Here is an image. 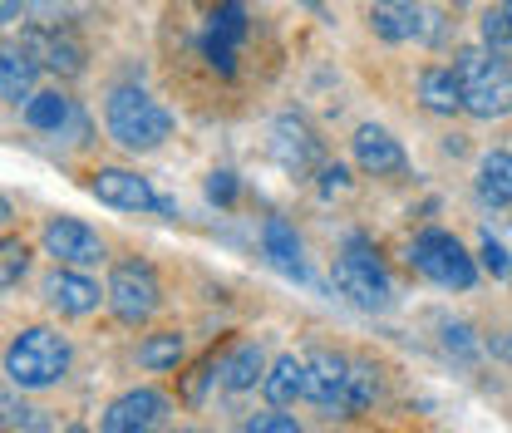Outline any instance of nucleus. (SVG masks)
I'll return each instance as SVG.
<instances>
[{"label":"nucleus","instance_id":"f257e3e1","mask_svg":"<svg viewBox=\"0 0 512 433\" xmlns=\"http://www.w3.org/2000/svg\"><path fill=\"white\" fill-rule=\"evenodd\" d=\"M74 365V345L50 325H25L5 345V379L15 389H55Z\"/></svg>","mask_w":512,"mask_h":433},{"label":"nucleus","instance_id":"f03ea898","mask_svg":"<svg viewBox=\"0 0 512 433\" xmlns=\"http://www.w3.org/2000/svg\"><path fill=\"white\" fill-rule=\"evenodd\" d=\"M104 124L114 133V143H124L128 153H153L168 133H173V114L138 84H119L104 99Z\"/></svg>","mask_w":512,"mask_h":433},{"label":"nucleus","instance_id":"7ed1b4c3","mask_svg":"<svg viewBox=\"0 0 512 433\" xmlns=\"http://www.w3.org/2000/svg\"><path fill=\"white\" fill-rule=\"evenodd\" d=\"M453 69H458V84H463V109H468L473 119H498V114L512 109L508 60H498V55L468 45V50H458Z\"/></svg>","mask_w":512,"mask_h":433},{"label":"nucleus","instance_id":"20e7f679","mask_svg":"<svg viewBox=\"0 0 512 433\" xmlns=\"http://www.w3.org/2000/svg\"><path fill=\"white\" fill-rule=\"evenodd\" d=\"M335 291L360 310H389L394 306V286H389V271L384 261L375 256V247L365 237H350L345 251L335 256Z\"/></svg>","mask_w":512,"mask_h":433},{"label":"nucleus","instance_id":"39448f33","mask_svg":"<svg viewBox=\"0 0 512 433\" xmlns=\"http://www.w3.org/2000/svg\"><path fill=\"white\" fill-rule=\"evenodd\" d=\"M409 261H414L419 276H429L444 291H473V281H478V261L444 227H424L414 237V247H409Z\"/></svg>","mask_w":512,"mask_h":433},{"label":"nucleus","instance_id":"423d86ee","mask_svg":"<svg viewBox=\"0 0 512 433\" xmlns=\"http://www.w3.org/2000/svg\"><path fill=\"white\" fill-rule=\"evenodd\" d=\"M104 291H109L114 320H124V325H148V320L158 315V306H163V281H158V271H153L148 261H138V256L114 261Z\"/></svg>","mask_w":512,"mask_h":433},{"label":"nucleus","instance_id":"0eeeda50","mask_svg":"<svg viewBox=\"0 0 512 433\" xmlns=\"http://www.w3.org/2000/svg\"><path fill=\"white\" fill-rule=\"evenodd\" d=\"M247 40V5L242 0H217L207 25H202V60L217 74H237V45Z\"/></svg>","mask_w":512,"mask_h":433},{"label":"nucleus","instance_id":"6e6552de","mask_svg":"<svg viewBox=\"0 0 512 433\" xmlns=\"http://www.w3.org/2000/svg\"><path fill=\"white\" fill-rule=\"evenodd\" d=\"M40 247L45 256H55V266H74V271H89L104 261V237L84 227L79 217H50L40 232Z\"/></svg>","mask_w":512,"mask_h":433},{"label":"nucleus","instance_id":"1a4fd4ad","mask_svg":"<svg viewBox=\"0 0 512 433\" xmlns=\"http://www.w3.org/2000/svg\"><path fill=\"white\" fill-rule=\"evenodd\" d=\"M89 192L104 202V207H119V212H168L173 217V202L158 197L148 178L128 173V168H99L89 178Z\"/></svg>","mask_w":512,"mask_h":433},{"label":"nucleus","instance_id":"9d476101","mask_svg":"<svg viewBox=\"0 0 512 433\" xmlns=\"http://www.w3.org/2000/svg\"><path fill=\"white\" fill-rule=\"evenodd\" d=\"M370 30H375L380 40H389V45L434 40V35H439V10H424V5H414V0H375Z\"/></svg>","mask_w":512,"mask_h":433},{"label":"nucleus","instance_id":"9b49d317","mask_svg":"<svg viewBox=\"0 0 512 433\" xmlns=\"http://www.w3.org/2000/svg\"><path fill=\"white\" fill-rule=\"evenodd\" d=\"M168 419V394L163 389H128L104 409V433H158Z\"/></svg>","mask_w":512,"mask_h":433},{"label":"nucleus","instance_id":"f8f14e48","mask_svg":"<svg viewBox=\"0 0 512 433\" xmlns=\"http://www.w3.org/2000/svg\"><path fill=\"white\" fill-rule=\"evenodd\" d=\"M271 153H276V163L286 168V173H320L325 163H320V138L311 133L306 119H296V114H281L276 124H271Z\"/></svg>","mask_w":512,"mask_h":433},{"label":"nucleus","instance_id":"ddd939ff","mask_svg":"<svg viewBox=\"0 0 512 433\" xmlns=\"http://www.w3.org/2000/svg\"><path fill=\"white\" fill-rule=\"evenodd\" d=\"M20 50L35 64L64 74V79L84 74V40H79L74 30H40V25H30V30L20 35Z\"/></svg>","mask_w":512,"mask_h":433},{"label":"nucleus","instance_id":"4468645a","mask_svg":"<svg viewBox=\"0 0 512 433\" xmlns=\"http://www.w3.org/2000/svg\"><path fill=\"white\" fill-rule=\"evenodd\" d=\"M45 301L50 310H60L69 320H84V315H94L99 301H109V291H99L84 271H74V266H55L50 271V281H45Z\"/></svg>","mask_w":512,"mask_h":433},{"label":"nucleus","instance_id":"2eb2a0df","mask_svg":"<svg viewBox=\"0 0 512 433\" xmlns=\"http://www.w3.org/2000/svg\"><path fill=\"white\" fill-rule=\"evenodd\" d=\"M345 389H350V360L335 350H316L306 355V399L320 409L345 414Z\"/></svg>","mask_w":512,"mask_h":433},{"label":"nucleus","instance_id":"dca6fc26","mask_svg":"<svg viewBox=\"0 0 512 433\" xmlns=\"http://www.w3.org/2000/svg\"><path fill=\"white\" fill-rule=\"evenodd\" d=\"M355 163H360L370 178H399V173L409 168V158H404L399 138H389L380 124L355 128Z\"/></svg>","mask_w":512,"mask_h":433},{"label":"nucleus","instance_id":"f3484780","mask_svg":"<svg viewBox=\"0 0 512 433\" xmlns=\"http://www.w3.org/2000/svg\"><path fill=\"white\" fill-rule=\"evenodd\" d=\"M261 251H266V261H271L281 276H296V281H306L301 237H296V227H291L286 217H266V222H261Z\"/></svg>","mask_w":512,"mask_h":433},{"label":"nucleus","instance_id":"a211bd4d","mask_svg":"<svg viewBox=\"0 0 512 433\" xmlns=\"http://www.w3.org/2000/svg\"><path fill=\"white\" fill-rule=\"evenodd\" d=\"M266 350L256 345V340H242V345H232L227 355H222V365H217V379L232 389V394H247L256 389V379H266Z\"/></svg>","mask_w":512,"mask_h":433},{"label":"nucleus","instance_id":"6ab92c4d","mask_svg":"<svg viewBox=\"0 0 512 433\" xmlns=\"http://www.w3.org/2000/svg\"><path fill=\"white\" fill-rule=\"evenodd\" d=\"M261 389H266L271 409H286V404L306 399V360H296V355H276L271 370H266V379H261Z\"/></svg>","mask_w":512,"mask_h":433},{"label":"nucleus","instance_id":"aec40b11","mask_svg":"<svg viewBox=\"0 0 512 433\" xmlns=\"http://www.w3.org/2000/svg\"><path fill=\"white\" fill-rule=\"evenodd\" d=\"M35 69L40 64L30 60L25 50L5 45V55H0V94H5V104H30L35 99Z\"/></svg>","mask_w":512,"mask_h":433},{"label":"nucleus","instance_id":"412c9836","mask_svg":"<svg viewBox=\"0 0 512 433\" xmlns=\"http://www.w3.org/2000/svg\"><path fill=\"white\" fill-rule=\"evenodd\" d=\"M419 99H424V109L429 114H453V109H463V84H458V69H424L419 74Z\"/></svg>","mask_w":512,"mask_h":433},{"label":"nucleus","instance_id":"4be33fe9","mask_svg":"<svg viewBox=\"0 0 512 433\" xmlns=\"http://www.w3.org/2000/svg\"><path fill=\"white\" fill-rule=\"evenodd\" d=\"M478 197L493 207H512V153H483L478 163Z\"/></svg>","mask_w":512,"mask_h":433},{"label":"nucleus","instance_id":"5701e85b","mask_svg":"<svg viewBox=\"0 0 512 433\" xmlns=\"http://www.w3.org/2000/svg\"><path fill=\"white\" fill-rule=\"evenodd\" d=\"M69 114H74V104L64 99L60 89H45V94H35L30 104H25V124L40 128V133H60L69 124Z\"/></svg>","mask_w":512,"mask_h":433},{"label":"nucleus","instance_id":"b1692460","mask_svg":"<svg viewBox=\"0 0 512 433\" xmlns=\"http://www.w3.org/2000/svg\"><path fill=\"white\" fill-rule=\"evenodd\" d=\"M380 399V370L370 360H350V389H345V419L365 414Z\"/></svg>","mask_w":512,"mask_h":433},{"label":"nucleus","instance_id":"393cba45","mask_svg":"<svg viewBox=\"0 0 512 433\" xmlns=\"http://www.w3.org/2000/svg\"><path fill=\"white\" fill-rule=\"evenodd\" d=\"M178 360H183V335H178V330H158V335H148V340L138 345V365L153 374L178 370Z\"/></svg>","mask_w":512,"mask_h":433},{"label":"nucleus","instance_id":"a878e982","mask_svg":"<svg viewBox=\"0 0 512 433\" xmlns=\"http://www.w3.org/2000/svg\"><path fill=\"white\" fill-rule=\"evenodd\" d=\"M25 271H30V247L15 242V237H5V247H0V286L15 291L25 281Z\"/></svg>","mask_w":512,"mask_h":433},{"label":"nucleus","instance_id":"bb28decb","mask_svg":"<svg viewBox=\"0 0 512 433\" xmlns=\"http://www.w3.org/2000/svg\"><path fill=\"white\" fill-rule=\"evenodd\" d=\"M483 50L498 55V60H512V25L503 20V10H488L483 15Z\"/></svg>","mask_w":512,"mask_h":433},{"label":"nucleus","instance_id":"cd10ccee","mask_svg":"<svg viewBox=\"0 0 512 433\" xmlns=\"http://www.w3.org/2000/svg\"><path fill=\"white\" fill-rule=\"evenodd\" d=\"M242 433H301V424L291 414H281V409H261V414H247Z\"/></svg>","mask_w":512,"mask_h":433},{"label":"nucleus","instance_id":"c85d7f7f","mask_svg":"<svg viewBox=\"0 0 512 433\" xmlns=\"http://www.w3.org/2000/svg\"><path fill=\"white\" fill-rule=\"evenodd\" d=\"M439 330H444V345L458 360H478V340H473V330H468L463 320H444Z\"/></svg>","mask_w":512,"mask_h":433},{"label":"nucleus","instance_id":"c756f323","mask_svg":"<svg viewBox=\"0 0 512 433\" xmlns=\"http://www.w3.org/2000/svg\"><path fill=\"white\" fill-rule=\"evenodd\" d=\"M45 409H30V404H15V394H5V429H25V433H40Z\"/></svg>","mask_w":512,"mask_h":433},{"label":"nucleus","instance_id":"7c9ffc66","mask_svg":"<svg viewBox=\"0 0 512 433\" xmlns=\"http://www.w3.org/2000/svg\"><path fill=\"white\" fill-rule=\"evenodd\" d=\"M478 261L493 271V276H512V261H508V247L503 242H493V237H483V247H478Z\"/></svg>","mask_w":512,"mask_h":433},{"label":"nucleus","instance_id":"2f4dec72","mask_svg":"<svg viewBox=\"0 0 512 433\" xmlns=\"http://www.w3.org/2000/svg\"><path fill=\"white\" fill-rule=\"evenodd\" d=\"M207 197H212L217 207H232V202H237V173H227V168L212 173V178H207Z\"/></svg>","mask_w":512,"mask_h":433},{"label":"nucleus","instance_id":"473e14b6","mask_svg":"<svg viewBox=\"0 0 512 433\" xmlns=\"http://www.w3.org/2000/svg\"><path fill=\"white\" fill-rule=\"evenodd\" d=\"M320 197H335V192H350V168H340V163H325L320 168Z\"/></svg>","mask_w":512,"mask_h":433},{"label":"nucleus","instance_id":"72a5a7b5","mask_svg":"<svg viewBox=\"0 0 512 433\" xmlns=\"http://www.w3.org/2000/svg\"><path fill=\"white\" fill-rule=\"evenodd\" d=\"M207 379H217V374H212V365H197V370H192V379H188V399H192V404L202 399V389H207Z\"/></svg>","mask_w":512,"mask_h":433},{"label":"nucleus","instance_id":"f704fd0d","mask_svg":"<svg viewBox=\"0 0 512 433\" xmlns=\"http://www.w3.org/2000/svg\"><path fill=\"white\" fill-rule=\"evenodd\" d=\"M20 10H25V0H0V20H5V25H15Z\"/></svg>","mask_w":512,"mask_h":433},{"label":"nucleus","instance_id":"c9c22d12","mask_svg":"<svg viewBox=\"0 0 512 433\" xmlns=\"http://www.w3.org/2000/svg\"><path fill=\"white\" fill-rule=\"evenodd\" d=\"M493 350H498V355H503V360L512 365V330H508V335H498V340H493Z\"/></svg>","mask_w":512,"mask_h":433},{"label":"nucleus","instance_id":"e433bc0d","mask_svg":"<svg viewBox=\"0 0 512 433\" xmlns=\"http://www.w3.org/2000/svg\"><path fill=\"white\" fill-rule=\"evenodd\" d=\"M498 10H503V20H508V25H512V0H503V5H498Z\"/></svg>","mask_w":512,"mask_h":433},{"label":"nucleus","instance_id":"4c0bfd02","mask_svg":"<svg viewBox=\"0 0 512 433\" xmlns=\"http://www.w3.org/2000/svg\"><path fill=\"white\" fill-rule=\"evenodd\" d=\"M64 433H89V429H84V424H69V429H64Z\"/></svg>","mask_w":512,"mask_h":433},{"label":"nucleus","instance_id":"58836bf2","mask_svg":"<svg viewBox=\"0 0 512 433\" xmlns=\"http://www.w3.org/2000/svg\"><path fill=\"white\" fill-rule=\"evenodd\" d=\"M178 433H197V429H178Z\"/></svg>","mask_w":512,"mask_h":433},{"label":"nucleus","instance_id":"ea45409f","mask_svg":"<svg viewBox=\"0 0 512 433\" xmlns=\"http://www.w3.org/2000/svg\"><path fill=\"white\" fill-rule=\"evenodd\" d=\"M306 5H320V0H306Z\"/></svg>","mask_w":512,"mask_h":433},{"label":"nucleus","instance_id":"a19ab883","mask_svg":"<svg viewBox=\"0 0 512 433\" xmlns=\"http://www.w3.org/2000/svg\"><path fill=\"white\" fill-rule=\"evenodd\" d=\"M508 281H512V276H508Z\"/></svg>","mask_w":512,"mask_h":433}]
</instances>
